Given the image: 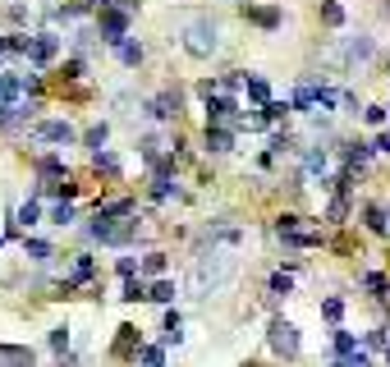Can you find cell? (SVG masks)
I'll return each mask as SVG.
<instances>
[{"label":"cell","mask_w":390,"mask_h":367,"mask_svg":"<svg viewBox=\"0 0 390 367\" xmlns=\"http://www.w3.org/2000/svg\"><path fill=\"white\" fill-rule=\"evenodd\" d=\"M239 230H225V235H216L211 239V248L198 257V266H193V289H221L225 280L239 271V257H234V248H239Z\"/></svg>","instance_id":"6da1fadb"},{"label":"cell","mask_w":390,"mask_h":367,"mask_svg":"<svg viewBox=\"0 0 390 367\" xmlns=\"http://www.w3.org/2000/svg\"><path fill=\"white\" fill-rule=\"evenodd\" d=\"M216 46H221V28H216V18L202 14V18H189V23H184V51H189V55L207 60Z\"/></svg>","instance_id":"7a4b0ae2"},{"label":"cell","mask_w":390,"mask_h":367,"mask_svg":"<svg viewBox=\"0 0 390 367\" xmlns=\"http://www.w3.org/2000/svg\"><path fill=\"white\" fill-rule=\"evenodd\" d=\"M276 235L285 239V244H294V248H312V244H321V230H317V225H308L303 216H280V220H276Z\"/></svg>","instance_id":"3957f363"},{"label":"cell","mask_w":390,"mask_h":367,"mask_svg":"<svg viewBox=\"0 0 390 367\" xmlns=\"http://www.w3.org/2000/svg\"><path fill=\"white\" fill-rule=\"evenodd\" d=\"M87 235L101 239V244H111V248H124V244H133V239H138V220H120V225H115V220H101V216H96Z\"/></svg>","instance_id":"277c9868"},{"label":"cell","mask_w":390,"mask_h":367,"mask_svg":"<svg viewBox=\"0 0 390 367\" xmlns=\"http://www.w3.org/2000/svg\"><path fill=\"white\" fill-rule=\"evenodd\" d=\"M271 349H276L280 358H299V326L285 322V317H276V322H271Z\"/></svg>","instance_id":"5b68a950"},{"label":"cell","mask_w":390,"mask_h":367,"mask_svg":"<svg viewBox=\"0 0 390 367\" xmlns=\"http://www.w3.org/2000/svg\"><path fill=\"white\" fill-rule=\"evenodd\" d=\"M96 33H101V42H111V46H120L124 42V33H129V9H101V23H96Z\"/></svg>","instance_id":"8992f818"},{"label":"cell","mask_w":390,"mask_h":367,"mask_svg":"<svg viewBox=\"0 0 390 367\" xmlns=\"http://www.w3.org/2000/svg\"><path fill=\"white\" fill-rule=\"evenodd\" d=\"M33 111H42L37 101H5L0 106V129H18L23 120H33Z\"/></svg>","instance_id":"52a82bcc"},{"label":"cell","mask_w":390,"mask_h":367,"mask_svg":"<svg viewBox=\"0 0 390 367\" xmlns=\"http://www.w3.org/2000/svg\"><path fill=\"white\" fill-rule=\"evenodd\" d=\"M234 111H239V106H234V96H230V92H221V96H211V92H207V124H230V120H234Z\"/></svg>","instance_id":"ba28073f"},{"label":"cell","mask_w":390,"mask_h":367,"mask_svg":"<svg viewBox=\"0 0 390 367\" xmlns=\"http://www.w3.org/2000/svg\"><path fill=\"white\" fill-rule=\"evenodd\" d=\"M55 51H60V37H55V33H37V37H33V46H28L33 64H51V60H55Z\"/></svg>","instance_id":"9c48e42d"},{"label":"cell","mask_w":390,"mask_h":367,"mask_svg":"<svg viewBox=\"0 0 390 367\" xmlns=\"http://www.w3.org/2000/svg\"><path fill=\"white\" fill-rule=\"evenodd\" d=\"M37 142H74V124H69V120H46V124H37Z\"/></svg>","instance_id":"30bf717a"},{"label":"cell","mask_w":390,"mask_h":367,"mask_svg":"<svg viewBox=\"0 0 390 367\" xmlns=\"http://www.w3.org/2000/svg\"><path fill=\"white\" fill-rule=\"evenodd\" d=\"M0 367H37V358L23 344H0Z\"/></svg>","instance_id":"8fae6325"},{"label":"cell","mask_w":390,"mask_h":367,"mask_svg":"<svg viewBox=\"0 0 390 367\" xmlns=\"http://www.w3.org/2000/svg\"><path fill=\"white\" fill-rule=\"evenodd\" d=\"M345 60H349V64L372 60V37H363V33H358V37H349V42H345Z\"/></svg>","instance_id":"7c38bea8"},{"label":"cell","mask_w":390,"mask_h":367,"mask_svg":"<svg viewBox=\"0 0 390 367\" xmlns=\"http://www.w3.org/2000/svg\"><path fill=\"white\" fill-rule=\"evenodd\" d=\"M207 147L211 152H230L234 147V129L230 124H207Z\"/></svg>","instance_id":"4fadbf2b"},{"label":"cell","mask_w":390,"mask_h":367,"mask_svg":"<svg viewBox=\"0 0 390 367\" xmlns=\"http://www.w3.org/2000/svg\"><path fill=\"white\" fill-rule=\"evenodd\" d=\"M243 18H252V23H262V28H276V23H280V9H271V5H248V0H243Z\"/></svg>","instance_id":"5bb4252c"},{"label":"cell","mask_w":390,"mask_h":367,"mask_svg":"<svg viewBox=\"0 0 390 367\" xmlns=\"http://www.w3.org/2000/svg\"><path fill=\"white\" fill-rule=\"evenodd\" d=\"M179 101H184L179 92H161L152 101V115H156V120H174V115H179Z\"/></svg>","instance_id":"9a60e30c"},{"label":"cell","mask_w":390,"mask_h":367,"mask_svg":"<svg viewBox=\"0 0 390 367\" xmlns=\"http://www.w3.org/2000/svg\"><path fill=\"white\" fill-rule=\"evenodd\" d=\"M138 349V331H133V326H120V335H115V358H129V354Z\"/></svg>","instance_id":"2e32d148"},{"label":"cell","mask_w":390,"mask_h":367,"mask_svg":"<svg viewBox=\"0 0 390 367\" xmlns=\"http://www.w3.org/2000/svg\"><path fill=\"white\" fill-rule=\"evenodd\" d=\"M96 216L101 220H115V216H133V202L120 198V202H96Z\"/></svg>","instance_id":"e0dca14e"},{"label":"cell","mask_w":390,"mask_h":367,"mask_svg":"<svg viewBox=\"0 0 390 367\" xmlns=\"http://www.w3.org/2000/svg\"><path fill=\"white\" fill-rule=\"evenodd\" d=\"M161 340H165V344H179V340H184V322H179V312H165Z\"/></svg>","instance_id":"ac0fdd59"},{"label":"cell","mask_w":390,"mask_h":367,"mask_svg":"<svg viewBox=\"0 0 390 367\" xmlns=\"http://www.w3.org/2000/svg\"><path fill=\"white\" fill-rule=\"evenodd\" d=\"M363 220H367V230H377V235H381V230H390V211H386V207H367Z\"/></svg>","instance_id":"d6986e66"},{"label":"cell","mask_w":390,"mask_h":367,"mask_svg":"<svg viewBox=\"0 0 390 367\" xmlns=\"http://www.w3.org/2000/svg\"><path fill=\"white\" fill-rule=\"evenodd\" d=\"M120 60L129 64V69H138V64H143V46L138 42H120Z\"/></svg>","instance_id":"ffe728a7"},{"label":"cell","mask_w":390,"mask_h":367,"mask_svg":"<svg viewBox=\"0 0 390 367\" xmlns=\"http://www.w3.org/2000/svg\"><path fill=\"white\" fill-rule=\"evenodd\" d=\"M147 298H152V303H170V298H174V285H170V280H156V285L147 289Z\"/></svg>","instance_id":"44dd1931"},{"label":"cell","mask_w":390,"mask_h":367,"mask_svg":"<svg viewBox=\"0 0 390 367\" xmlns=\"http://www.w3.org/2000/svg\"><path fill=\"white\" fill-rule=\"evenodd\" d=\"M294 106H299V111H312V106H317V88H312V83H303V88L294 92Z\"/></svg>","instance_id":"7402d4cb"},{"label":"cell","mask_w":390,"mask_h":367,"mask_svg":"<svg viewBox=\"0 0 390 367\" xmlns=\"http://www.w3.org/2000/svg\"><path fill=\"white\" fill-rule=\"evenodd\" d=\"M23 253L33 257V262H46V257H51V244H42V239H28V244H23Z\"/></svg>","instance_id":"603a6c76"},{"label":"cell","mask_w":390,"mask_h":367,"mask_svg":"<svg viewBox=\"0 0 390 367\" xmlns=\"http://www.w3.org/2000/svg\"><path fill=\"white\" fill-rule=\"evenodd\" d=\"M248 96H252V101H262V106H267V101H271V88H267V79H248Z\"/></svg>","instance_id":"cb8c5ba5"},{"label":"cell","mask_w":390,"mask_h":367,"mask_svg":"<svg viewBox=\"0 0 390 367\" xmlns=\"http://www.w3.org/2000/svg\"><path fill=\"white\" fill-rule=\"evenodd\" d=\"M321 18H326L330 28H340V23H345V9H340L335 0H326V5H321Z\"/></svg>","instance_id":"d4e9b609"},{"label":"cell","mask_w":390,"mask_h":367,"mask_svg":"<svg viewBox=\"0 0 390 367\" xmlns=\"http://www.w3.org/2000/svg\"><path fill=\"white\" fill-rule=\"evenodd\" d=\"M358 349V335H349V331H335V354H354Z\"/></svg>","instance_id":"484cf974"},{"label":"cell","mask_w":390,"mask_h":367,"mask_svg":"<svg viewBox=\"0 0 390 367\" xmlns=\"http://www.w3.org/2000/svg\"><path fill=\"white\" fill-rule=\"evenodd\" d=\"M37 216H42V207H37V202H23V207H18V216H14V220H18V225H33Z\"/></svg>","instance_id":"4316f807"},{"label":"cell","mask_w":390,"mask_h":367,"mask_svg":"<svg viewBox=\"0 0 390 367\" xmlns=\"http://www.w3.org/2000/svg\"><path fill=\"white\" fill-rule=\"evenodd\" d=\"M106 133H111L106 124H96V129H87V147H92V152H101V147H106Z\"/></svg>","instance_id":"83f0119b"},{"label":"cell","mask_w":390,"mask_h":367,"mask_svg":"<svg viewBox=\"0 0 390 367\" xmlns=\"http://www.w3.org/2000/svg\"><path fill=\"white\" fill-rule=\"evenodd\" d=\"M345 211H349V193H340L335 202H330V211H326V220H345Z\"/></svg>","instance_id":"f1b7e54d"},{"label":"cell","mask_w":390,"mask_h":367,"mask_svg":"<svg viewBox=\"0 0 390 367\" xmlns=\"http://www.w3.org/2000/svg\"><path fill=\"white\" fill-rule=\"evenodd\" d=\"M74 285H83V280H92V257H78V266H74Z\"/></svg>","instance_id":"f546056e"},{"label":"cell","mask_w":390,"mask_h":367,"mask_svg":"<svg viewBox=\"0 0 390 367\" xmlns=\"http://www.w3.org/2000/svg\"><path fill=\"white\" fill-rule=\"evenodd\" d=\"M143 271H147V276H161V271H165V257H161V253H147V257H143Z\"/></svg>","instance_id":"4dcf8cb0"},{"label":"cell","mask_w":390,"mask_h":367,"mask_svg":"<svg viewBox=\"0 0 390 367\" xmlns=\"http://www.w3.org/2000/svg\"><path fill=\"white\" fill-rule=\"evenodd\" d=\"M92 161H96V170H120V161L111 152H92Z\"/></svg>","instance_id":"1f68e13d"},{"label":"cell","mask_w":390,"mask_h":367,"mask_svg":"<svg viewBox=\"0 0 390 367\" xmlns=\"http://www.w3.org/2000/svg\"><path fill=\"white\" fill-rule=\"evenodd\" d=\"M51 220H55V225H69V220H74V207H69V202H60V207L51 211Z\"/></svg>","instance_id":"d6a6232c"},{"label":"cell","mask_w":390,"mask_h":367,"mask_svg":"<svg viewBox=\"0 0 390 367\" xmlns=\"http://www.w3.org/2000/svg\"><path fill=\"white\" fill-rule=\"evenodd\" d=\"M335 101H340V96L330 92V88H321V92H317V111H335Z\"/></svg>","instance_id":"836d02e7"},{"label":"cell","mask_w":390,"mask_h":367,"mask_svg":"<svg viewBox=\"0 0 390 367\" xmlns=\"http://www.w3.org/2000/svg\"><path fill=\"white\" fill-rule=\"evenodd\" d=\"M65 344H69V331H65V326H55V331H51V349L65 354Z\"/></svg>","instance_id":"e575fe53"},{"label":"cell","mask_w":390,"mask_h":367,"mask_svg":"<svg viewBox=\"0 0 390 367\" xmlns=\"http://www.w3.org/2000/svg\"><path fill=\"white\" fill-rule=\"evenodd\" d=\"M289 285H294V280H289L285 271H280V276H271V294H289Z\"/></svg>","instance_id":"d590c367"},{"label":"cell","mask_w":390,"mask_h":367,"mask_svg":"<svg viewBox=\"0 0 390 367\" xmlns=\"http://www.w3.org/2000/svg\"><path fill=\"white\" fill-rule=\"evenodd\" d=\"M321 312H326L330 322H340V312H345V303H340V298H326V303H321Z\"/></svg>","instance_id":"8d00e7d4"},{"label":"cell","mask_w":390,"mask_h":367,"mask_svg":"<svg viewBox=\"0 0 390 367\" xmlns=\"http://www.w3.org/2000/svg\"><path fill=\"white\" fill-rule=\"evenodd\" d=\"M92 28H78V33H74V46H78V51H87V46H92Z\"/></svg>","instance_id":"74e56055"},{"label":"cell","mask_w":390,"mask_h":367,"mask_svg":"<svg viewBox=\"0 0 390 367\" xmlns=\"http://www.w3.org/2000/svg\"><path fill=\"white\" fill-rule=\"evenodd\" d=\"M165 358H161V349H156V344H152V349H143V367H161Z\"/></svg>","instance_id":"f35d334b"},{"label":"cell","mask_w":390,"mask_h":367,"mask_svg":"<svg viewBox=\"0 0 390 367\" xmlns=\"http://www.w3.org/2000/svg\"><path fill=\"white\" fill-rule=\"evenodd\" d=\"M308 170H312V175H321V170H326V152H312V157H308Z\"/></svg>","instance_id":"ab89813d"},{"label":"cell","mask_w":390,"mask_h":367,"mask_svg":"<svg viewBox=\"0 0 390 367\" xmlns=\"http://www.w3.org/2000/svg\"><path fill=\"white\" fill-rule=\"evenodd\" d=\"M120 276L133 280V276H138V262H133V257H120Z\"/></svg>","instance_id":"60d3db41"},{"label":"cell","mask_w":390,"mask_h":367,"mask_svg":"<svg viewBox=\"0 0 390 367\" xmlns=\"http://www.w3.org/2000/svg\"><path fill=\"white\" fill-rule=\"evenodd\" d=\"M345 367H372V358H367L363 349H354V354H349V363H345Z\"/></svg>","instance_id":"b9f144b4"},{"label":"cell","mask_w":390,"mask_h":367,"mask_svg":"<svg viewBox=\"0 0 390 367\" xmlns=\"http://www.w3.org/2000/svg\"><path fill=\"white\" fill-rule=\"evenodd\" d=\"M124 298H147V289H143L138 280H129V285H124Z\"/></svg>","instance_id":"7bdbcfd3"},{"label":"cell","mask_w":390,"mask_h":367,"mask_svg":"<svg viewBox=\"0 0 390 367\" xmlns=\"http://www.w3.org/2000/svg\"><path fill=\"white\" fill-rule=\"evenodd\" d=\"M363 285H367V289H372V294H381V289H386V280H381V276H377V271H372V276H363Z\"/></svg>","instance_id":"ee69618b"},{"label":"cell","mask_w":390,"mask_h":367,"mask_svg":"<svg viewBox=\"0 0 390 367\" xmlns=\"http://www.w3.org/2000/svg\"><path fill=\"white\" fill-rule=\"evenodd\" d=\"M377 152H390V133H381V138H377Z\"/></svg>","instance_id":"f6af8a7d"},{"label":"cell","mask_w":390,"mask_h":367,"mask_svg":"<svg viewBox=\"0 0 390 367\" xmlns=\"http://www.w3.org/2000/svg\"><path fill=\"white\" fill-rule=\"evenodd\" d=\"M87 5H92V9H111L115 0H87Z\"/></svg>","instance_id":"bcb514c9"},{"label":"cell","mask_w":390,"mask_h":367,"mask_svg":"<svg viewBox=\"0 0 390 367\" xmlns=\"http://www.w3.org/2000/svg\"><path fill=\"white\" fill-rule=\"evenodd\" d=\"M386 367H390V349H386Z\"/></svg>","instance_id":"7dc6e473"},{"label":"cell","mask_w":390,"mask_h":367,"mask_svg":"<svg viewBox=\"0 0 390 367\" xmlns=\"http://www.w3.org/2000/svg\"><path fill=\"white\" fill-rule=\"evenodd\" d=\"M330 367H345V363H330Z\"/></svg>","instance_id":"c3c4849f"},{"label":"cell","mask_w":390,"mask_h":367,"mask_svg":"<svg viewBox=\"0 0 390 367\" xmlns=\"http://www.w3.org/2000/svg\"><path fill=\"white\" fill-rule=\"evenodd\" d=\"M386 5H390V0H386Z\"/></svg>","instance_id":"681fc988"}]
</instances>
